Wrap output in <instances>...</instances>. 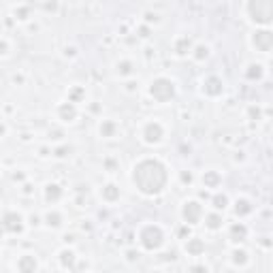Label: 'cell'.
Returning a JSON list of instances; mask_svg holds the SVG:
<instances>
[{
    "label": "cell",
    "instance_id": "cell-13",
    "mask_svg": "<svg viewBox=\"0 0 273 273\" xmlns=\"http://www.w3.org/2000/svg\"><path fill=\"white\" fill-rule=\"evenodd\" d=\"M100 196H102V200H107V203H116L120 198V188L116 184H107V186H102Z\"/></svg>",
    "mask_w": 273,
    "mask_h": 273
},
{
    "label": "cell",
    "instance_id": "cell-10",
    "mask_svg": "<svg viewBox=\"0 0 273 273\" xmlns=\"http://www.w3.org/2000/svg\"><path fill=\"white\" fill-rule=\"evenodd\" d=\"M56 114H58V118L62 120V122H73V120L77 118V109H75V102H60L58 109H56Z\"/></svg>",
    "mask_w": 273,
    "mask_h": 273
},
{
    "label": "cell",
    "instance_id": "cell-15",
    "mask_svg": "<svg viewBox=\"0 0 273 273\" xmlns=\"http://www.w3.org/2000/svg\"><path fill=\"white\" fill-rule=\"evenodd\" d=\"M190 50H192V43L188 36H180L178 41H175V54L178 56H186V54H190Z\"/></svg>",
    "mask_w": 273,
    "mask_h": 273
},
{
    "label": "cell",
    "instance_id": "cell-26",
    "mask_svg": "<svg viewBox=\"0 0 273 273\" xmlns=\"http://www.w3.org/2000/svg\"><path fill=\"white\" fill-rule=\"evenodd\" d=\"M118 73H120V77L130 75V73H132V62H128V60L120 62V64H118Z\"/></svg>",
    "mask_w": 273,
    "mask_h": 273
},
{
    "label": "cell",
    "instance_id": "cell-29",
    "mask_svg": "<svg viewBox=\"0 0 273 273\" xmlns=\"http://www.w3.org/2000/svg\"><path fill=\"white\" fill-rule=\"evenodd\" d=\"M15 15H22V20H26V15H28V9H20V11H15Z\"/></svg>",
    "mask_w": 273,
    "mask_h": 273
},
{
    "label": "cell",
    "instance_id": "cell-6",
    "mask_svg": "<svg viewBox=\"0 0 273 273\" xmlns=\"http://www.w3.org/2000/svg\"><path fill=\"white\" fill-rule=\"evenodd\" d=\"M141 136H143V141H146L148 146H158V143L162 141V136H164V128H162L160 122L152 120V122H148L146 126H143Z\"/></svg>",
    "mask_w": 273,
    "mask_h": 273
},
{
    "label": "cell",
    "instance_id": "cell-20",
    "mask_svg": "<svg viewBox=\"0 0 273 273\" xmlns=\"http://www.w3.org/2000/svg\"><path fill=\"white\" fill-rule=\"evenodd\" d=\"M220 182H222L220 173H216V171H205V175H203V184H205L207 188H218Z\"/></svg>",
    "mask_w": 273,
    "mask_h": 273
},
{
    "label": "cell",
    "instance_id": "cell-1",
    "mask_svg": "<svg viewBox=\"0 0 273 273\" xmlns=\"http://www.w3.org/2000/svg\"><path fill=\"white\" fill-rule=\"evenodd\" d=\"M168 168L158 158H143L132 166L130 180L134 188L146 196H156L168 186Z\"/></svg>",
    "mask_w": 273,
    "mask_h": 273
},
{
    "label": "cell",
    "instance_id": "cell-7",
    "mask_svg": "<svg viewBox=\"0 0 273 273\" xmlns=\"http://www.w3.org/2000/svg\"><path fill=\"white\" fill-rule=\"evenodd\" d=\"M252 47L254 50H258L262 54H267L273 50V32L262 28V30H256L252 34Z\"/></svg>",
    "mask_w": 273,
    "mask_h": 273
},
{
    "label": "cell",
    "instance_id": "cell-3",
    "mask_svg": "<svg viewBox=\"0 0 273 273\" xmlns=\"http://www.w3.org/2000/svg\"><path fill=\"white\" fill-rule=\"evenodd\" d=\"M139 244L143 246V250L156 252L164 246V230L158 224H146L139 230Z\"/></svg>",
    "mask_w": 273,
    "mask_h": 273
},
{
    "label": "cell",
    "instance_id": "cell-17",
    "mask_svg": "<svg viewBox=\"0 0 273 273\" xmlns=\"http://www.w3.org/2000/svg\"><path fill=\"white\" fill-rule=\"evenodd\" d=\"M246 235H248L246 224L235 222V224L230 226V239H235V242H242V239H246Z\"/></svg>",
    "mask_w": 273,
    "mask_h": 273
},
{
    "label": "cell",
    "instance_id": "cell-18",
    "mask_svg": "<svg viewBox=\"0 0 273 273\" xmlns=\"http://www.w3.org/2000/svg\"><path fill=\"white\" fill-rule=\"evenodd\" d=\"M235 214L239 216V218H244V216L252 214V205H250V200H248V198H237V203H235Z\"/></svg>",
    "mask_w": 273,
    "mask_h": 273
},
{
    "label": "cell",
    "instance_id": "cell-21",
    "mask_svg": "<svg viewBox=\"0 0 273 273\" xmlns=\"http://www.w3.org/2000/svg\"><path fill=\"white\" fill-rule=\"evenodd\" d=\"M100 136H105V139H111V136H116V130H118V126L116 122H111V120H105V122L100 124Z\"/></svg>",
    "mask_w": 273,
    "mask_h": 273
},
{
    "label": "cell",
    "instance_id": "cell-30",
    "mask_svg": "<svg viewBox=\"0 0 273 273\" xmlns=\"http://www.w3.org/2000/svg\"><path fill=\"white\" fill-rule=\"evenodd\" d=\"M182 180L190 184V182H192V175H190V173H184V175H182Z\"/></svg>",
    "mask_w": 273,
    "mask_h": 273
},
{
    "label": "cell",
    "instance_id": "cell-27",
    "mask_svg": "<svg viewBox=\"0 0 273 273\" xmlns=\"http://www.w3.org/2000/svg\"><path fill=\"white\" fill-rule=\"evenodd\" d=\"M84 96H86V92L82 90V88H73V90L68 92V100H70V102H79V100L84 98Z\"/></svg>",
    "mask_w": 273,
    "mask_h": 273
},
{
    "label": "cell",
    "instance_id": "cell-22",
    "mask_svg": "<svg viewBox=\"0 0 273 273\" xmlns=\"http://www.w3.org/2000/svg\"><path fill=\"white\" fill-rule=\"evenodd\" d=\"M45 222H47V226H50V228H58V226H62V214L50 212L45 216Z\"/></svg>",
    "mask_w": 273,
    "mask_h": 273
},
{
    "label": "cell",
    "instance_id": "cell-8",
    "mask_svg": "<svg viewBox=\"0 0 273 273\" xmlns=\"http://www.w3.org/2000/svg\"><path fill=\"white\" fill-rule=\"evenodd\" d=\"M2 228L6 235H18L24 230V218L18 212H4L2 216Z\"/></svg>",
    "mask_w": 273,
    "mask_h": 273
},
{
    "label": "cell",
    "instance_id": "cell-23",
    "mask_svg": "<svg viewBox=\"0 0 273 273\" xmlns=\"http://www.w3.org/2000/svg\"><path fill=\"white\" fill-rule=\"evenodd\" d=\"M246 77L248 79H260L262 77V66L260 64H250L248 70H246Z\"/></svg>",
    "mask_w": 273,
    "mask_h": 273
},
{
    "label": "cell",
    "instance_id": "cell-14",
    "mask_svg": "<svg viewBox=\"0 0 273 273\" xmlns=\"http://www.w3.org/2000/svg\"><path fill=\"white\" fill-rule=\"evenodd\" d=\"M45 198L52 200V203L60 200L62 198V188L58 186V184H47V186H45Z\"/></svg>",
    "mask_w": 273,
    "mask_h": 273
},
{
    "label": "cell",
    "instance_id": "cell-5",
    "mask_svg": "<svg viewBox=\"0 0 273 273\" xmlns=\"http://www.w3.org/2000/svg\"><path fill=\"white\" fill-rule=\"evenodd\" d=\"M203 216H205V210H203V205L198 203V200H186L182 207V218L186 220V224H190V226H194V224H198L200 220H203Z\"/></svg>",
    "mask_w": 273,
    "mask_h": 273
},
{
    "label": "cell",
    "instance_id": "cell-19",
    "mask_svg": "<svg viewBox=\"0 0 273 273\" xmlns=\"http://www.w3.org/2000/svg\"><path fill=\"white\" fill-rule=\"evenodd\" d=\"M60 262L64 269H75V252L73 250H62L60 252Z\"/></svg>",
    "mask_w": 273,
    "mask_h": 273
},
{
    "label": "cell",
    "instance_id": "cell-12",
    "mask_svg": "<svg viewBox=\"0 0 273 273\" xmlns=\"http://www.w3.org/2000/svg\"><path fill=\"white\" fill-rule=\"evenodd\" d=\"M186 252L190 256H200L205 252V244H203V239H198V237H192L186 242Z\"/></svg>",
    "mask_w": 273,
    "mask_h": 273
},
{
    "label": "cell",
    "instance_id": "cell-2",
    "mask_svg": "<svg viewBox=\"0 0 273 273\" xmlns=\"http://www.w3.org/2000/svg\"><path fill=\"white\" fill-rule=\"evenodd\" d=\"M248 15L258 26H269L273 22V0H248Z\"/></svg>",
    "mask_w": 273,
    "mask_h": 273
},
{
    "label": "cell",
    "instance_id": "cell-11",
    "mask_svg": "<svg viewBox=\"0 0 273 273\" xmlns=\"http://www.w3.org/2000/svg\"><path fill=\"white\" fill-rule=\"evenodd\" d=\"M38 269V262L34 256H30V254H24L20 256V260H18V271L22 273H32V271H36Z\"/></svg>",
    "mask_w": 273,
    "mask_h": 273
},
{
    "label": "cell",
    "instance_id": "cell-25",
    "mask_svg": "<svg viewBox=\"0 0 273 273\" xmlns=\"http://www.w3.org/2000/svg\"><path fill=\"white\" fill-rule=\"evenodd\" d=\"M226 205H228V196L226 194H216L214 196V207H216V212H224L226 210Z\"/></svg>",
    "mask_w": 273,
    "mask_h": 273
},
{
    "label": "cell",
    "instance_id": "cell-24",
    "mask_svg": "<svg viewBox=\"0 0 273 273\" xmlns=\"http://www.w3.org/2000/svg\"><path fill=\"white\" fill-rule=\"evenodd\" d=\"M232 262L239 264V267H246L248 264V252L246 250H235L232 252Z\"/></svg>",
    "mask_w": 273,
    "mask_h": 273
},
{
    "label": "cell",
    "instance_id": "cell-9",
    "mask_svg": "<svg viewBox=\"0 0 273 273\" xmlns=\"http://www.w3.org/2000/svg\"><path fill=\"white\" fill-rule=\"evenodd\" d=\"M203 92H205L207 96H220V94L224 92L222 79H220V77H216V75L203 79Z\"/></svg>",
    "mask_w": 273,
    "mask_h": 273
},
{
    "label": "cell",
    "instance_id": "cell-28",
    "mask_svg": "<svg viewBox=\"0 0 273 273\" xmlns=\"http://www.w3.org/2000/svg\"><path fill=\"white\" fill-rule=\"evenodd\" d=\"M194 52H196L194 58H196V60H203V58H207V56H210V47H207V45H198Z\"/></svg>",
    "mask_w": 273,
    "mask_h": 273
},
{
    "label": "cell",
    "instance_id": "cell-4",
    "mask_svg": "<svg viewBox=\"0 0 273 273\" xmlns=\"http://www.w3.org/2000/svg\"><path fill=\"white\" fill-rule=\"evenodd\" d=\"M150 96L156 102H168L175 96V84L168 77H156L150 84Z\"/></svg>",
    "mask_w": 273,
    "mask_h": 273
},
{
    "label": "cell",
    "instance_id": "cell-16",
    "mask_svg": "<svg viewBox=\"0 0 273 273\" xmlns=\"http://www.w3.org/2000/svg\"><path fill=\"white\" fill-rule=\"evenodd\" d=\"M205 226L210 228V230H218L222 228V214H210V216H205Z\"/></svg>",
    "mask_w": 273,
    "mask_h": 273
}]
</instances>
